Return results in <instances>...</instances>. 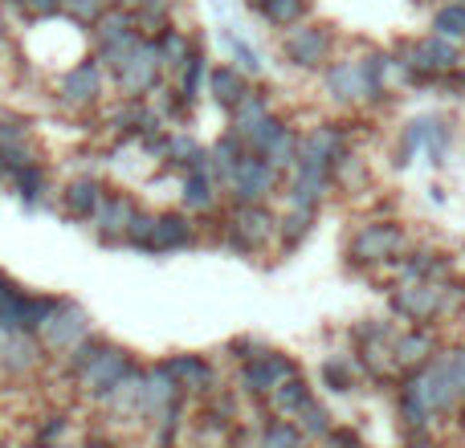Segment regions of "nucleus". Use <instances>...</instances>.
I'll return each mask as SVG.
<instances>
[{
    "mask_svg": "<svg viewBox=\"0 0 465 448\" xmlns=\"http://www.w3.org/2000/svg\"><path fill=\"white\" fill-rule=\"evenodd\" d=\"M302 433H311V436H331V416H327V408H319L314 400L302 408Z\"/></svg>",
    "mask_w": 465,
    "mask_h": 448,
    "instance_id": "26",
    "label": "nucleus"
},
{
    "mask_svg": "<svg viewBox=\"0 0 465 448\" xmlns=\"http://www.w3.org/2000/svg\"><path fill=\"white\" fill-rule=\"evenodd\" d=\"M49 322H54V326H49V343L54 346H70L86 335V314H82L78 306H57V314Z\"/></svg>",
    "mask_w": 465,
    "mask_h": 448,
    "instance_id": "11",
    "label": "nucleus"
},
{
    "mask_svg": "<svg viewBox=\"0 0 465 448\" xmlns=\"http://www.w3.org/2000/svg\"><path fill=\"white\" fill-rule=\"evenodd\" d=\"M433 33L437 37H450V41H465V5L461 0H450L433 13Z\"/></svg>",
    "mask_w": 465,
    "mask_h": 448,
    "instance_id": "16",
    "label": "nucleus"
},
{
    "mask_svg": "<svg viewBox=\"0 0 465 448\" xmlns=\"http://www.w3.org/2000/svg\"><path fill=\"white\" fill-rule=\"evenodd\" d=\"M241 160H245V155H241V147H237V139H225V143L217 147V151H213V171H221V176L225 180H232V171L241 168Z\"/></svg>",
    "mask_w": 465,
    "mask_h": 448,
    "instance_id": "22",
    "label": "nucleus"
},
{
    "mask_svg": "<svg viewBox=\"0 0 465 448\" xmlns=\"http://www.w3.org/2000/svg\"><path fill=\"white\" fill-rule=\"evenodd\" d=\"M229 184L241 200H257V196H265V188H270V160H253V155H245L241 168L232 171Z\"/></svg>",
    "mask_w": 465,
    "mask_h": 448,
    "instance_id": "8",
    "label": "nucleus"
},
{
    "mask_svg": "<svg viewBox=\"0 0 465 448\" xmlns=\"http://www.w3.org/2000/svg\"><path fill=\"white\" fill-rule=\"evenodd\" d=\"M232 114H237V131H241V135H249V131H253L262 119H270V114H265V102H262V98H253V94H249Z\"/></svg>",
    "mask_w": 465,
    "mask_h": 448,
    "instance_id": "25",
    "label": "nucleus"
},
{
    "mask_svg": "<svg viewBox=\"0 0 465 448\" xmlns=\"http://www.w3.org/2000/svg\"><path fill=\"white\" fill-rule=\"evenodd\" d=\"M86 448H111V444H106V441H90Z\"/></svg>",
    "mask_w": 465,
    "mask_h": 448,
    "instance_id": "39",
    "label": "nucleus"
},
{
    "mask_svg": "<svg viewBox=\"0 0 465 448\" xmlns=\"http://www.w3.org/2000/svg\"><path fill=\"white\" fill-rule=\"evenodd\" d=\"M290 375H294V367H290V359H282V355H257V359L245 367V375H241V384H245L249 392H270V387L286 384Z\"/></svg>",
    "mask_w": 465,
    "mask_h": 448,
    "instance_id": "5",
    "label": "nucleus"
},
{
    "mask_svg": "<svg viewBox=\"0 0 465 448\" xmlns=\"http://www.w3.org/2000/svg\"><path fill=\"white\" fill-rule=\"evenodd\" d=\"M103 5H106V0H65V8H70V16H74V21H103Z\"/></svg>",
    "mask_w": 465,
    "mask_h": 448,
    "instance_id": "28",
    "label": "nucleus"
},
{
    "mask_svg": "<svg viewBox=\"0 0 465 448\" xmlns=\"http://www.w3.org/2000/svg\"><path fill=\"white\" fill-rule=\"evenodd\" d=\"M213 94H217V102H221V106L237 111V106L249 98V90H245V78H241L237 70H229V65H225V70L213 73Z\"/></svg>",
    "mask_w": 465,
    "mask_h": 448,
    "instance_id": "14",
    "label": "nucleus"
},
{
    "mask_svg": "<svg viewBox=\"0 0 465 448\" xmlns=\"http://www.w3.org/2000/svg\"><path fill=\"white\" fill-rule=\"evenodd\" d=\"M392 359L409 371H420L425 363L437 359V338L429 330H404L392 338Z\"/></svg>",
    "mask_w": 465,
    "mask_h": 448,
    "instance_id": "4",
    "label": "nucleus"
},
{
    "mask_svg": "<svg viewBox=\"0 0 465 448\" xmlns=\"http://www.w3.org/2000/svg\"><path fill=\"white\" fill-rule=\"evenodd\" d=\"M327 86L335 98L351 102V98H371V73H368V62H339L327 70Z\"/></svg>",
    "mask_w": 465,
    "mask_h": 448,
    "instance_id": "3",
    "label": "nucleus"
},
{
    "mask_svg": "<svg viewBox=\"0 0 465 448\" xmlns=\"http://www.w3.org/2000/svg\"><path fill=\"white\" fill-rule=\"evenodd\" d=\"M21 196H25L29 204L41 196V171H37V168H25V171H21Z\"/></svg>",
    "mask_w": 465,
    "mask_h": 448,
    "instance_id": "32",
    "label": "nucleus"
},
{
    "mask_svg": "<svg viewBox=\"0 0 465 448\" xmlns=\"http://www.w3.org/2000/svg\"><path fill=\"white\" fill-rule=\"evenodd\" d=\"M98 229H103V237H114V232L131 229V220H135V209H131V200H123V196H111V200H103V209L94 212Z\"/></svg>",
    "mask_w": 465,
    "mask_h": 448,
    "instance_id": "13",
    "label": "nucleus"
},
{
    "mask_svg": "<svg viewBox=\"0 0 465 448\" xmlns=\"http://www.w3.org/2000/svg\"><path fill=\"white\" fill-rule=\"evenodd\" d=\"M437 82H441L445 90H453L458 98H465V70H461V65H458V70H450V73H441Z\"/></svg>",
    "mask_w": 465,
    "mask_h": 448,
    "instance_id": "36",
    "label": "nucleus"
},
{
    "mask_svg": "<svg viewBox=\"0 0 465 448\" xmlns=\"http://www.w3.org/2000/svg\"><path fill=\"white\" fill-rule=\"evenodd\" d=\"M103 188L94 184V180H78V184H70V192H65V209L74 212V217H94L98 209H103Z\"/></svg>",
    "mask_w": 465,
    "mask_h": 448,
    "instance_id": "15",
    "label": "nucleus"
},
{
    "mask_svg": "<svg viewBox=\"0 0 465 448\" xmlns=\"http://www.w3.org/2000/svg\"><path fill=\"white\" fill-rule=\"evenodd\" d=\"M265 160H270V168H282V163H294V135H290L286 127L278 131V135H273V143L265 147Z\"/></svg>",
    "mask_w": 465,
    "mask_h": 448,
    "instance_id": "23",
    "label": "nucleus"
},
{
    "mask_svg": "<svg viewBox=\"0 0 465 448\" xmlns=\"http://www.w3.org/2000/svg\"><path fill=\"white\" fill-rule=\"evenodd\" d=\"M327 45H331V37L322 29H294L286 37V54L298 65H319L327 57Z\"/></svg>",
    "mask_w": 465,
    "mask_h": 448,
    "instance_id": "9",
    "label": "nucleus"
},
{
    "mask_svg": "<svg viewBox=\"0 0 465 448\" xmlns=\"http://www.w3.org/2000/svg\"><path fill=\"white\" fill-rule=\"evenodd\" d=\"M123 379H127V355L114 351V346H106L103 359L86 371V384L94 395H111L114 387H123Z\"/></svg>",
    "mask_w": 465,
    "mask_h": 448,
    "instance_id": "6",
    "label": "nucleus"
},
{
    "mask_svg": "<svg viewBox=\"0 0 465 448\" xmlns=\"http://www.w3.org/2000/svg\"><path fill=\"white\" fill-rule=\"evenodd\" d=\"M123 5H152V0H123Z\"/></svg>",
    "mask_w": 465,
    "mask_h": 448,
    "instance_id": "40",
    "label": "nucleus"
},
{
    "mask_svg": "<svg viewBox=\"0 0 465 448\" xmlns=\"http://www.w3.org/2000/svg\"><path fill=\"white\" fill-rule=\"evenodd\" d=\"M57 433H62V416H57V420H49V424L41 428V441H54Z\"/></svg>",
    "mask_w": 465,
    "mask_h": 448,
    "instance_id": "38",
    "label": "nucleus"
},
{
    "mask_svg": "<svg viewBox=\"0 0 465 448\" xmlns=\"http://www.w3.org/2000/svg\"><path fill=\"white\" fill-rule=\"evenodd\" d=\"M184 200H188V209H209L213 204V188H209V176H204V171H193V176H188Z\"/></svg>",
    "mask_w": 465,
    "mask_h": 448,
    "instance_id": "24",
    "label": "nucleus"
},
{
    "mask_svg": "<svg viewBox=\"0 0 465 448\" xmlns=\"http://www.w3.org/2000/svg\"><path fill=\"white\" fill-rule=\"evenodd\" d=\"M188 237H193V229H188L184 217H160L147 248H180V245H188Z\"/></svg>",
    "mask_w": 465,
    "mask_h": 448,
    "instance_id": "18",
    "label": "nucleus"
},
{
    "mask_svg": "<svg viewBox=\"0 0 465 448\" xmlns=\"http://www.w3.org/2000/svg\"><path fill=\"white\" fill-rule=\"evenodd\" d=\"M103 351H106V343H98V338L82 343V346H78V355H74V371H90L98 359H103Z\"/></svg>",
    "mask_w": 465,
    "mask_h": 448,
    "instance_id": "29",
    "label": "nucleus"
},
{
    "mask_svg": "<svg viewBox=\"0 0 465 448\" xmlns=\"http://www.w3.org/2000/svg\"><path fill=\"white\" fill-rule=\"evenodd\" d=\"M160 57H163L168 65H184V62H188L184 37H180V33H163V37H160Z\"/></svg>",
    "mask_w": 465,
    "mask_h": 448,
    "instance_id": "27",
    "label": "nucleus"
},
{
    "mask_svg": "<svg viewBox=\"0 0 465 448\" xmlns=\"http://www.w3.org/2000/svg\"><path fill=\"white\" fill-rule=\"evenodd\" d=\"M98 94V65L94 62H82L78 70H70L62 78V98L65 102H90Z\"/></svg>",
    "mask_w": 465,
    "mask_h": 448,
    "instance_id": "12",
    "label": "nucleus"
},
{
    "mask_svg": "<svg viewBox=\"0 0 465 448\" xmlns=\"http://www.w3.org/2000/svg\"><path fill=\"white\" fill-rule=\"evenodd\" d=\"M311 217H314V209H298V217L286 220V224H290V229H286V248H294L298 240L311 232Z\"/></svg>",
    "mask_w": 465,
    "mask_h": 448,
    "instance_id": "31",
    "label": "nucleus"
},
{
    "mask_svg": "<svg viewBox=\"0 0 465 448\" xmlns=\"http://www.w3.org/2000/svg\"><path fill=\"white\" fill-rule=\"evenodd\" d=\"M65 0H25V13L29 16H49V13H57Z\"/></svg>",
    "mask_w": 465,
    "mask_h": 448,
    "instance_id": "37",
    "label": "nucleus"
},
{
    "mask_svg": "<svg viewBox=\"0 0 465 448\" xmlns=\"http://www.w3.org/2000/svg\"><path fill=\"white\" fill-rule=\"evenodd\" d=\"M445 363H450L453 379H458L461 392H465V346H453V351H445Z\"/></svg>",
    "mask_w": 465,
    "mask_h": 448,
    "instance_id": "34",
    "label": "nucleus"
},
{
    "mask_svg": "<svg viewBox=\"0 0 465 448\" xmlns=\"http://www.w3.org/2000/svg\"><path fill=\"white\" fill-rule=\"evenodd\" d=\"M401 273H404V281H445V273H450V257L420 248V253L404 257Z\"/></svg>",
    "mask_w": 465,
    "mask_h": 448,
    "instance_id": "10",
    "label": "nucleus"
},
{
    "mask_svg": "<svg viewBox=\"0 0 465 448\" xmlns=\"http://www.w3.org/2000/svg\"><path fill=\"white\" fill-rule=\"evenodd\" d=\"M253 8L273 24H294L306 13V0H253Z\"/></svg>",
    "mask_w": 465,
    "mask_h": 448,
    "instance_id": "20",
    "label": "nucleus"
},
{
    "mask_svg": "<svg viewBox=\"0 0 465 448\" xmlns=\"http://www.w3.org/2000/svg\"><path fill=\"white\" fill-rule=\"evenodd\" d=\"M306 404H311V387H306L302 379H286V384L273 387V408H278L282 416H294Z\"/></svg>",
    "mask_w": 465,
    "mask_h": 448,
    "instance_id": "17",
    "label": "nucleus"
},
{
    "mask_svg": "<svg viewBox=\"0 0 465 448\" xmlns=\"http://www.w3.org/2000/svg\"><path fill=\"white\" fill-rule=\"evenodd\" d=\"M404 248V229L392 220H376L368 229L355 232L351 240V261L355 265H376V261H392Z\"/></svg>",
    "mask_w": 465,
    "mask_h": 448,
    "instance_id": "2",
    "label": "nucleus"
},
{
    "mask_svg": "<svg viewBox=\"0 0 465 448\" xmlns=\"http://www.w3.org/2000/svg\"><path fill=\"white\" fill-rule=\"evenodd\" d=\"M461 5H465V0H461Z\"/></svg>",
    "mask_w": 465,
    "mask_h": 448,
    "instance_id": "42",
    "label": "nucleus"
},
{
    "mask_svg": "<svg viewBox=\"0 0 465 448\" xmlns=\"http://www.w3.org/2000/svg\"><path fill=\"white\" fill-rule=\"evenodd\" d=\"M327 441H331V448H363V444H360V436H355L351 428H331Z\"/></svg>",
    "mask_w": 465,
    "mask_h": 448,
    "instance_id": "35",
    "label": "nucleus"
},
{
    "mask_svg": "<svg viewBox=\"0 0 465 448\" xmlns=\"http://www.w3.org/2000/svg\"><path fill=\"white\" fill-rule=\"evenodd\" d=\"M445 147H450V127H445V122H437L433 139H429V155H433V163H441Z\"/></svg>",
    "mask_w": 465,
    "mask_h": 448,
    "instance_id": "33",
    "label": "nucleus"
},
{
    "mask_svg": "<svg viewBox=\"0 0 465 448\" xmlns=\"http://www.w3.org/2000/svg\"><path fill=\"white\" fill-rule=\"evenodd\" d=\"M450 306V286L445 281H409L392 294V310L409 322H433Z\"/></svg>",
    "mask_w": 465,
    "mask_h": 448,
    "instance_id": "1",
    "label": "nucleus"
},
{
    "mask_svg": "<svg viewBox=\"0 0 465 448\" xmlns=\"http://www.w3.org/2000/svg\"><path fill=\"white\" fill-rule=\"evenodd\" d=\"M0 29H5V21H0Z\"/></svg>",
    "mask_w": 465,
    "mask_h": 448,
    "instance_id": "41",
    "label": "nucleus"
},
{
    "mask_svg": "<svg viewBox=\"0 0 465 448\" xmlns=\"http://www.w3.org/2000/svg\"><path fill=\"white\" fill-rule=\"evenodd\" d=\"M168 371L180 379V384H188V387H209V384H213L209 363L196 359V355H180V359H172Z\"/></svg>",
    "mask_w": 465,
    "mask_h": 448,
    "instance_id": "19",
    "label": "nucleus"
},
{
    "mask_svg": "<svg viewBox=\"0 0 465 448\" xmlns=\"http://www.w3.org/2000/svg\"><path fill=\"white\" fill-rule=\"evenodd\" d=\"M155 62H163L160 45H139L135 57H131V62L119 70V82L127 90H135V94H139V90H152L155 86Z\"/></svg>",
    "mask_w": 465,
    "mask_h": 448,
    "instance_id": "7",
    "label": "nucleus"
},
{
    "mask_svg": "<svg viewBox=\"0 0 465 448\" xmlns=\"http://www.w3.org/2000/svg\"><path fill=\"white\" fill-rule=\"evenodd\" d=\"M322 379H327L331 392H351V384H355L351 359H327L322 363Z\"/></svg>",
    "mask_w": 465,
    "mask_h": 448,
    "instance_id": "21",
    "label": "nucleus"
},
{
    "mask_svg": "<svg viewBox=\"0 0 465 448\" xmlns=\"http://www.w3.org/2000/svg\"><path fill=\"white\" fill-rule=\"evenodd\" d=\"M262 448H298V428H290V424H273L270 433H265Z\"/></svg>",
    "mask_w": 465,
    "mask_h": 448,
    "instance_id": "30",
    "label": "nucleus"
}]
</instances>
